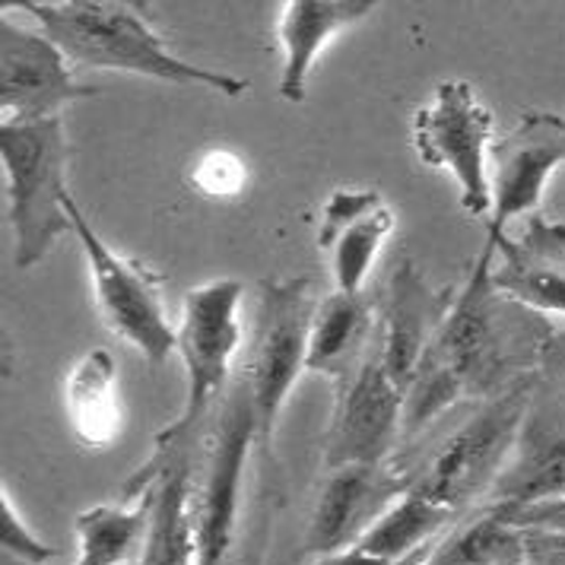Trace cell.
<instances>
[{
    "label": "cell",
    "instance_id": "13",
    "mask_svg": "<svg viewBox=\"0 0 565 565\" xmlns=\"http://www.w3.org/2000/svg\"><path fill=\"white\" fill-rule=\"evenodd\" d=\"M492 289L531 315L565 318V223L531 213L518 238L489 235Z\"/></svg>",
    "mask_w": 565,
    "mask_h": 565
},
{
    "label": "cell",
    "instance_id": "15",
    "mask_svg": "<svg viewBox=\"0 0 565 565\" xmlns=\"http://www.w3.org/2000/svg\"><path fill=\"white\" fill-rule=\"evenodd\" d=\"M397 226L394 206L379 188H337L318 216V252L337 292H365L375 260Z\"/></svg>",
    "mask_w": 565,
    "mask_h": 565
},
{
    "label": "cell",
    "instance_id": "25",
    "mask_svg": "<svg viewBox=\"0 0 565 565\" xmlns=\"http://www.w3.org/2000/svg\"><path fill=\"white\" fill-rule=\"evenodd\" d=\"M0 543H3V550L13 559H20V563L26 565H45L57 556L54 546L35 537V531H29V524L23 521V514L17 512V505H13L7 489L0 495Z\"/></svg>",
    "mask_w": 565,
    "mask_h": 565
},
{
    "label": "cell",
    "instance_id": "10",
    "mask_svg": "<svg viewBox=\"0 0 565 565\" xmlns=\"http://www.w3.org/2000/svg\"><path fill=\"white\" fill-rule=\"evenodd\" d=\"M397 441H404V391L391 382L375 340L365 360L343 382H337L324 470L387 463Z\"/></svg>",
    "mask_w": 565,
    "mask_h": 565
},
{
    "label": "cell",
    "instance_id": "7",
    "mask_svg": "<svg viewBox=\"0 0 565 565\" xmlns=\"http://www.w3.org/2000/svg\"><path fill=\"white\" fill-rule=\"evenodd\" d=\"M257 445V419L245 375L232 379L206 429L204 461L194 477V543L198 565H226L235 550L238 509L248 458Z\"/></svg>",
    "mask_w": 565,
    "mask_h": 565
},
{
    "label": "cell",
    "instance_id": "6",
    "mask_svg": "<svg viewBox=\"0 0 565 565\" xmlns=\"http://www.w3.org/2000/svg\"><path fill=\"white\" fill-rule=\"evenodd\" d=\"M315 292L306 277L260 280L257 311L252 321L248 362L242 369L257 419V445L270 451L282 404L306 372L309 334L315 318Z\"/></svg>",
    "mask_w": 565,
    "mask_h": 565
},
{
    "label": "cell",
    "instance_id": "5",
    "mask_svg": "<svg viewBox=\"0 0 565 565\" xmlns=\"http://www.w3.org/2000/svg\"><path fill=\"white\" fill-rule=\"evenodd\" d=\"M534 394L537 375H518L438 445L436 455L411 477V489L458 514L480 492L495 487L527 423Z\"/></svg>",
    "mask_w": 565,
    "mask_h": 565
},
{
    "label": "cell",
    "instance_id": "22",
    "mask_svg": "<svg viewBox=\"0 0 565 565\" xmlns=\"http://www.w3.org/2000/svg\"><path fill=\"white\" fill-rule=\"evenodd\" d=\"M153 505L150 480H134L125 505H96L74 521L77 563L74 565H134L147 537Z\"/></svg>",
    "mask_w": 565,
    "mask_h": 565
},
{
    "label": "cell",
    "instance_id": "21",
    "mask_svg": "<svg viewBox=\"0 0 565 565\" xmlns=\"http://www.w3.org/2000/svg\"><path fill=\"white\" fill-rule=\"evenodd\" d=\"M492 492L512 512L565 495V426H537L527 413V423L514 445V461L505 463Z\"/></svg>",
    "mask_w": 565,
    "mask_h": 565
},
{
    "label": "cell",
    "instance_id": "27",
    "mask_svg": "<svg viewBox=\"0 0 565 565\" xmlns=\"http://www.w3.org/2000/svg\"><path fill=\"white\" fill-rule=\"evenodd\" d=\"M540 372L550 385L556 387L559 394H565V331H556L543 340L537 356Z\"/></svg>",
    "mask_w": 565,
    "mask_h": 565
},
{
    "label": "cell",
    "instance_id": "12",
    "mask_svg": "<svg viewBox=\"0 0 565 565\" xmlns=\"http://www.w3.org/2000/svg\"><path fill=\"white\" fill-rule=\"evenodd\" d=\"M565 162V118L553 111H521L514 128L492 143L489 153V210L487 232L505 235L518 216L540 213L543 191L553 172Z\"/></svg>",
    "mask_w": 565,
    "mask_h": 565
},
{
    "label": "cell",
    "instance_id": "9",
    "mask_svg": "<svg viewBox=\"0 0 565 565\" xmlns=\"http://www.w3.org/2000/svg\"><path fill=\"white\" fill-rule=\"evenodd\" d=\"M413 150L429 169H445L458 181L463 213L489 220V153L492 111L473 83L441 79L413 115Z\"/></svg>",
    "mask_w": 565,
    "mask_h": 565
},
{
    "label": "cell",
    "instance_id": "19",
    "mask_svg": "<svg viewBox=\"0 0 565 565\" xmlns=\"http://www.w3.org/2000/svg\"><path fill=\"white\" fill-rule=\"evenodd\" d=\"M379 340V299L365 292H331L311 318L306 372L343 382Z\"/></svg>",
    "mask_w": 565,
    "mask_h": 565
},
{
    "label": "cell",
    "instance_id": "16",
    "mask_svg": "<svg viewBox=\"0 0 565 565\" xmlns=\"http://www.w3.org/2000/svg\"><path fill=\"white\" fill-rule=\"evenodd\" d=\"M455 296H458L455 286L433 289L411 257H404L394 267L387 280L385 302L379 311V356L391 382L404 394L429 343L436 340Z\"/></svg>",
    "mask_w": 565,
    "mask_h": 565
},
{
    "label": "cell",
    "instance_id": "20",
    "mask_svg": "<svg viewBox=\"0 0 565 565\" xmlns=\"http://www.w3.org/2000/svg\"><path fill=\"white\" fill-rule=\"evenodd\" d=\"M64 411L83 448H108L121 436L125 401L118 385V362L96 347L79 356L64 379Z\"/></svg>",
    "mask_w": 565,
    "mask_h": 565
},
{
    "label": "cell",
    "instance_id": "4",
    "mask_svg": "<svg viewBox=\"0 0 565 565\" xmlns=\"http://www.w3.org/2000/svg\"><path fill=\"white\" fill-rule=\"evenodd\" d=\"M242 280H210L188 289L175 328V353L184 365V407L175 423L156 436V451L184 448L223 401L232 385V365L242 350Z\"/></svg>",
    "mask_w": 565,
    "mask_h": 565
},
{
    "label": "cell",
    "instance_id": "14",
    "mask_svg": "<svg viewBox=\"0 0 565 565\" xmlns=\"http://www.w3.org/2000/svg\"><path fill=\"white\" fill-rule=\"evenodd\" d=\"M411 487V477L391 463H350L328 470L306 534L311 559L353 550L387 505Z\"/></svg>",
    "mask_w": 565,
    "mask_h": 565
},
{
    "label": "cell",
    "instance_id": "1",
    "mask_svg": "<svg viewBox=\"0 0 565 565\" xmlns=\"http://www.w3.org/2000/svg\"><path fill=\"white\" fill-rule=\"evenodd\" d=\"M489 257L492 252L483 245L404 394V441L419 436L455 404L487 397L524 375L512 365L514 331L499 311L505 299L489 282Z\"/></svg>",
    "mask_w": 565,
    "mask_h": 565
},
{
    "label": "cell",
    "instance_id": "24",
    "mask_svg": "<svg viewBox=\"0 0 565 565\" xmlns=\"http://www.w3.org/2000/svg\"><path fill=\"white\" fill-rule=\"evenodd\" d=\"M524 563V534L512 524V518L499 509L463 531L451 534L445 543H436L419 563L413 565H518Z\"/></svg>",
    "mask_w": 565,
    "mask_h": 565
},
{
    "label": "cell",
    "instance_id": "2",
    "mask_svg": "<svg viewBox=\"0 0 565 565\" xmlns=\"http://www.w3.org/2000/svg\"><path fill=\"white\" fill-rule=\"evenodd\" d=\"M29 10L42 32L52 39L79 71H111L159 79L169 86H204L226 99L248 93V79L210 71L184 61L140 13L143 7L125 0H29Z\"/></svg>",
    "mask_w": 565,
    "mask_h": 565
},
{
    "label": "cell",
    "instance_id": "8",
    "mask_svg": "<svg viewBox=\"0 0 565 565\" xmlns=\"http://www.w3.org/2000/svg\"><path fill=\"white\" fill-rule=\"evenodd\" d=\"M67 213L93 277V296L105 331L128 343L134 353H140L150 369L166 365L175 353V328L166 315L159 277L147 264L118 255L93 230L74 198H67Z\"/></svg>",
    "mask_w": 565,
    "mask_h": 565
},
{
    "label": "cell",
    "instance_id": "26",
    "mask_svg": "<svg viewBox=\"0 0 565 565\" xmlns=\"http://www.w3.org/2000/svg\"><path fill=\"white\" fill-rule=\"evenodd\" d=\"M245 162L238 159V156L226 153V150H213V153H206L198 166H194V172H191V181H194V188L206 194V198H235V194H242V188H245Z\"/></svg>",
    "mask_w": 565,
    "mask_h": 565
},
{
    "label": "cell",
    "instance_id": "23",
    "mask_svg": "<svg viewBox=\"0 0 565 565\" xmlns=\"http://www.w3.org/2000/svg\"><path fill=\"white\" fill-rule=\"evenodd\" d=\"M455 518L445 505H438L433 499L419 495L416 489H404L387 512L365 531V537L353 546L362 550L375 559H391V563H404L413 559L426 550H433V540L441 534V527Z\"/></svg>",
    "mask_w": 565,
    "mask_h": 565
},
{
    "label": "cell",
    "instance_id": "29",
    "mask_svg": "<svg viewBox=\"0 0 565 565\" xmlns=\"http://www.w3.org/2000/svg\"><path fill=\"white\" fill-rule=\"evenodd\" d=\"M518 565H537V563H531V559H527V563H518Z\"/></svg>",
    "mask_w": 565,
    "mask_h": 565
},
{
    "label": "cell",
    "instance_id": "17",
    "mask_svg": "<svg viewBox=\"0 0 565 565\" xmlns=\"http://www.w3.org/2000/svg\"><path fill=\"white\" fill-rule=\"evenodd\" d=\"M379 3L375 0H289L280 3V79L277 93L282 103L302 105L309 96V77L315 57L343 29L362 23Z\"/></svg>",
    "mask_w": 565,
    "mask_h": 565
},
{
    "label": "cell",
    "instance_id": "18",
    "mask_svg": "<svg viewBox=\"0 0 565 565\" xmlns=\"http://www.w3.org/2000/svg\"><path fill=\"white\" fill-rule=\"evenodd\" d=\"M134 480H150L153 487L147 537L134 565H198L194 473L181 458V448L156 451Z\"/></svg>",
    "mask_w": 565,
    "mask_h": 565
},
{
    "label": "cell",
    "instance_id": "11",
    "mask_svg": "<svg viewBox=\"0 0 565 565\" xmlns=\"http://www.w3.org/2000/svg\"><path fill=\"white\" fill-rule=\"evenodd\" d=\"M89 96L99 89L74 77V64L42 29L20 26L10 13L0 17V125L61 118L67 105Z\"/></svg>",
    "mask_w": 565,
    "mask_h": 565
},
{
    "label": "cell",
    "instance_id": "28",
    "mask_svg": "<svg viewBox=\"0 0 565 565\" xmlns=\"http://www.w3.org/2000/svg\"><path fill=\"white\" fill-rule=\"evenodd\" d=\"M429 553V550H426ZM426 553H419V556H413V559H404V563H391V559H375V556H369V553H362V550H343V553H334V556H321V559H315L311 565H413L419 563Z\"/></svg>",
    "mask_w": 565,
    "mask_h": 565
},
{
    "label": "cell",
    "instance_id": "3",
    "mask_svg": "<svg viewBox=\"0 0 565 565\" xmlns=\"http://www.w3.org/2000/svg\"><path fill=\"white\" fill-rule=\"evenodd\" d=\"M67 134L61 118L0 125V162L7 179L13 260L20 270L42 264L54 242L74 232L67 213Z\"/></svg>",
    "mask_w": 565,
    "mask_h": 565
}]
</instances>
